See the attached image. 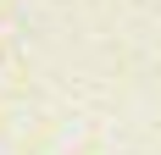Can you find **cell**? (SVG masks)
<instances>
[]
</instances>
